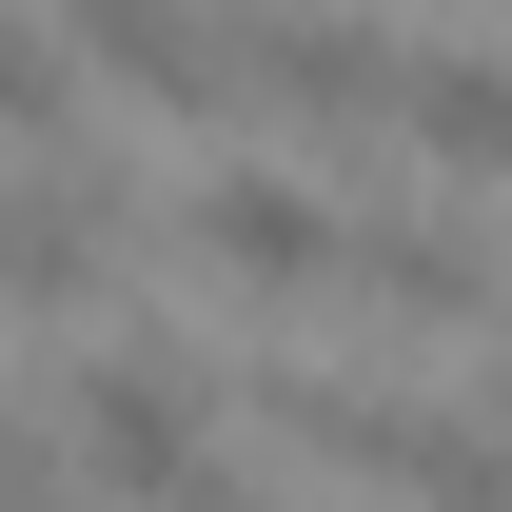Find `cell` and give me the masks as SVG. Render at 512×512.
<instances>
[{"instance_id":"277c9868","label":"cell","mask_w":512,"mask_h":512,"mask_svg":"<svg viewBox=\"0 0 512 512\" xmlns=\"http://www.w3.org/2000/svg\"><path fill=\"white\" fill-rule=\"evenodd\" d=\"M119 178H0V296L20 316H99L119 296Z\"/></svg>"},{"instance_id":"52a82bcc","label":"cell","mask_w":512,"mask_h":512,"mask_svg":"<svg viewBox=\"0 0 512 512\" xmlns=\"http://www.w3.org/2000/svg\"><path fill=\"white\" fill-rule=\"evenodd\" d=\"M394 119L434 138L453 178H512V60H473V40H414V79H394Z\"/></svg>"},{"instance_id":"8992f818","label":"cell","mask_w":512,"mask_h":512,"mask_svg":"<svg viewBox=\"0 0 512 512\" xmlns=\"http://www.w3.org/2000/svg\"><path fill=\"white\" fill-rule=\"evenodd\" d=\"M335 296H355V316H414V335H493V256L453 237V217H375Z\"/></svg>"},{"instance_id":"5b68a950","label":"cell","mask_w":512,"mask_h":512,"mask_svg":"<svg viewBox=\"0 0 512 512\" xmlns=\"http://www.w3.org/2000/svg\"><path fill=\"white\" fill-rule=\"evenodd\" d=\"M60 20L99 40L119 99H158V119H217V99H237V20H217V0H60Z\"/></svg>"},{"instance_id":"7a4b0ae2","label":"cell","mask_w":512,"mask_h":512,"mask_svg":"<svg viewBox=\"0 0 512 512\" xmlns=\"http://www.w3.org/2000/svg\"><path fill=\"white\" fill-rule=\"evenodd\" d=\"M394 40L375 20H335V0H237V99H276V119H316V138H355V119H394Z\"/></svg>"},{"instance_id":"8fae6325","label":"cell","mask_w":512,"mask_h":512,"mask_svg":"<svg viewBox=\"0 0 512 512\" xmlns=\"http://www.w3.org/2000/svg\"><path fill=\"white\" fill-rule=\"evenodd\" d=\"M20 453H40V434H20V394H0V473H20Z\"/></svg>"},{"instance_id":"3957f363","label":"cell","mask_w":512,"mask_h":512,"mask_svg":"<svg viewBox=\"0 0 512 512\" xmlns=\"http://www.w3.org/2000/svg\"><path fill=\"white\" fill-rule=\"evenodd\" d=\"M178 237L217 256L237 296H335V276H355V217H335L316 178H256V158H237V178H197V197H178Z\"/></svg>"},{"instance_id":"6da1fadb","label":"cell","mask_w":512,"mask_h":512,"mask_svg":"<svg viewBox=\"0 0 512 512\" xmlns=\"http://www.w3.org/2000/svg\"><path fill=\"white\" fill-rule=\"evenodd\" d=\"M60 453L99 473V493H138V512H178L217 453H197V375L158 355V335H119V355H79L60 375Z\"/></svg>"},{"instance_id":"9c48e42d","label":"cell","mask_w":512,"mask_h":512,"mask_svg":"<svg viewBox=\"0 0 512 512\" xmlns=\"http://www.w3.org/2000/svg\"><path fill=\"white\" fill-rule=\"evenodd\" d=\"M178 512H296V493H256V473H197V493Z\"/></svg>"},{"instance_id":"ba28073f","label":"cell","mask_w":512,"mask_h":512,"mask_svg":"<svg viewBox=\"0 0 512 512\" xmlns=\"http://www.w3.org/2000/svg\"><path fill=\"white\" fill-rule=\"evenodd\" d=\"M0 138H60V40L0 0Z\"/></svg>"},{"instance_id":"30bf717a","label":"cell","mask_w":512,"mask_h":512,"mask_svg":"<svg viewBox=\"0 0 512 512\" xmlns=\"http://www.w3.org/2000/svg\"><path fill=\"white\" fill-rule=\"evenodd\" d=\"M493 414H512V276H493Z\"/></svg>"}]
</instances>
